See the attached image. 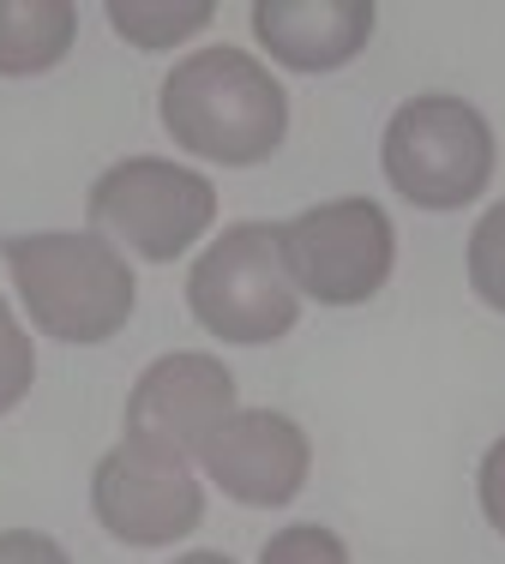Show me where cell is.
Listing matches in <instances>:
<instances>
[{
    "label": "cell",
    "instance_id": "6da1fadb",
    "mask_svg": "<svg viewBox=\"0 0 505 564\" xmlns=\"http://www.w3.org/2000/svg\"><path fill=\"white\" fill-rule=\"evenodd\" d=\"M163 127L211 163H265L289 132V97L241 48H198L163 78Z\"/></svg>",
    "mask_w": 505,
    "mask_h": 564
},
{
    "label": "cell",
    "instance_id": "7a4b0ae2",
    "mask_svg": "<svg viewBox=\"0 0 505 564\" xmlns=\"http://www.w3.org/2000/svg\"><path fill=\"white\" fill-rule=\"evenodd\" d=\"M0 252H7L31 325H43L55 343H109L132 318V271L97 228L7 235Z\"/></svg>",
    "mask_w": 505,
    "mask_h": 564
},
{
    "label": "cell",
    "instance_id": "3957f363",
    "mask_svg": "<svg viewBox=\"0 0 505 564\" xmlns=\"http://www.w3.org/2000/svg\"><path fill=\"white\" fill-rule=\"evenodd\" d=\"M385 181L421 210H463L494 181V127L463 97H409L385 127Z\"/></svg>",
    "mask_w": 505,
    "mask_h": 564
},
{
    "label": "cell",
    "instance_id": "277c9868",
    "mask_svg": "<svg viewBox=\"0 0 505 564\" xmlns=\"http://www.w3.org/2000/svg\"><path fill=\"white\" fill-rule=\"evenodd\" d=\"M187 306L223 343H277L301 313L283 264V235L271 223L223 228L187 276Z\"/></svg>",
    "mask_w": 505,
    "mask_h": 564
},
{
    "label": "cell",
    "instance_id": "5b68a950",
    "mask_svg": "<svg viewBox=\"0 0 505 564\" xmlns=\"http://www.w3.org/2000/svg\"><path fill=\"white\" fill-rule=\"evenodd\" d=\"M217 217V186L169 156H127L90 186V228L127 240L139 259L169 264Z\"/></svg>",
    "mask_w": 505,
    "mask_h": 564
},
{
    "label": "cell",
    "instance_id": "8992f818",
    "mask_svg": "<svg viewBox=\"0 0 505 564\" xmlns=\"http://www.w3.org/2000/svg\"><path fill=\"white\" fill-rule=\"evenodd\" d=\"M277 235H283V264H289L296 294H313L325 306L374 301L397 259L391 217L374 198H331V205L301 210Z\"/></svg>",
    "mask_w": 505,
    "mask_h": 564
},
{
    "label": "cell",
    "instance_id": "52a82bcc",
    "mask_svg": "<svg viewBox=\"0 0 505 564\" xmlns=\"http://www.w3.org/2000/svg\"><path fill=\"white\" fill-rule=\"evenodd\" d=\"M90 510L97 522L127 546H169L205 522V492H198L187 456L151 451L139 438H121L90 475Z\"/></svg>",
    "mask_w": 505,
    "mask_h": 564
},
{
    "label": "cell",
    "instance_id": "ba28073f",
    "mask_svg": "<svg viewBox=\"0 0 505 564\" xmlns=\"http://www.w3.org/2000/svg\"><path fill=\"white\" fill-rule=\"evenodd\" d=\"M235 414V379L217 355H163L139 372L127 397V438L169 456L205 451V438Z\"/></svg>",
    "mask_w": 505,
    "mask_h": 564
},
{
    "label": "cell",
    "instance_id": "9c48e42d",
    "mask_svg": "<svg viewBox=\"0 0 505 564\" xmlns=\"http://www.w3.org/2000/svg\"><path fill=\"white\" fill-rule=\"evenodd\" d=\"M205 475L229 492L235 505H259V510H277L289 505L301 487H308V463H313V445L289 414L277 409H235L217 433L205 438L198 451Z\"/></svg>",
    "mask_w": 505,
    "mask_h": 564
},
{
    "label": "cell",
    "instance_id": "30bf717a",
    "mask_svg": "<svg viewBox=\"0 0 505 564\" xmlns=\"http://www.w3.org/2000/svg\"><path fill=\"white\" fill-rule=\"evenodd\" d=\"M253 36L289 73H331V66L355 61L367 48L374 7L367 0H259Z\"/></svg>",
    "mask_w": 505,
    "mask_h": 564
},
{
    "label": "cell",
    "instance_id": "8fae6325",
    "mask_svg": "<svg viewBox=\"0 0 505 564\" xmlns=\"http://www.w3.org/2000/svg\"><path fill=\"white\" fill-rule=\"evenodd\" d=\"M78 12L66 0H0V78H31L66 61Z\"/></svg>",
    "mask_w": 505,
    "mask_h": 564
},
{
    "label": "cell",
    "instance_id": "7c38bea8",
    "mask_svg": "<svg viewBox=\"0 0 505 564\" xmlns=\"http://www.w3.org/2000/svg\"><path fill=\"white\" fill-rule=\"evenodd\" d=\"M109 24L139 48H169L181 36L205 31L211 24V0H181V7H151V0H115Z\"/></svg>",
    "mask_w": 505,
    "mask_h": 564
},
{
    "label": "cell",
    "instance_id": "4fadbf2b",
    "mask_svg": "<svg viewBox=\"0 0 505 564\" xmlns=\"http://www.w3.org/2000/svg\"><path fill=\"white\" fill-rule=\"evenodd\" d=\"M470 282H475V294H482L487 306L505 313V198L475 223V235H470Z\"/></svg>",
    "mask_w": 505,
    "mask_h": 564
},
{
    "label": "cell",
    "instance_id": "5bb4252c",
    "mask_svg": "<svg viewBox=\"0 0 505 564\" xmlns=\"http://www.w3.org/2000/svg\"><path fill=\"white\" fill-rule=\"evenodd\" d=\"M259 564H350V546L331 529H319V522H296V529L265 541Z\"/></svg>",
    "mask_w": 505,
    "mask_h": 564
},
{
    "label": "cell",
    "instance_id": "9a60e30c",
    "mask_svg": "<svg viewBox=\"0 0 505 564\" xmlns=\"http://www.w3.org/2000/svg\"><path fill=\"white\" fill-rule=\"evenodd\" d=\"M36 379V355H31V337H24V325L12 318V306L0 301V414L12 409V402H24Z\"/></svg>",
    "mask_w": 505,
    "mask_h": 564
},
{
    "label": "cell",
    "instance_id": "2e32d148",
    "mask_svg": "<svg viewBox=\"0 0 505 564\" xmlns=\"http://www.w3.org/2000/svg\"><path fill=\"white\" fill-rule=\"evenodd\" d=\"M0 564H73V558H66L61 541H49L36 529H7L0 534Z\"/></svg>",
    "mask_w": 505,
    "mask_h": 564
},
{
    "label": "cell",
    "instance_id": "e0dca14e",
    "mask_svg": "<svg viewBox=\"0 0 505 564\" xmlns=\"http://www.w3.org/2000/svg\"><path fill=\"white\" fill-rule=\"evenodd\" d=\"M482 517L505 534V438L482 456Z\"/></svg>",
    "mask_w": 505,
    "mask_h": 564
},
{
    "label": "cell",
    "instance_id": "ac0fdd59",
    "mask_svg": "<svg viewBox=\"0 0 505 564\" xmlns=\"http://www.w3.org/2000/svg\"><path fill=\"white\" fill-rule=\"evenodd\" d=\"M175 564H235L229 553H187V558H175Z\"/></svg>",
    "mask_w": 505,
    "mask_h": 564
}]
</instances>
